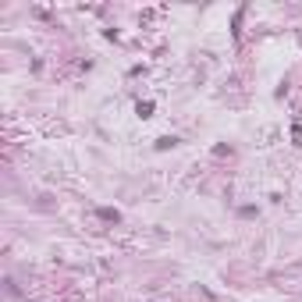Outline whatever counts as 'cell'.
<instances>
[{"label":"cell","mask_w":302,"mask_h":302,"mask_svg":"<svg viewBox=\"0 0 302 302\" xmlns=\"http://www.w3.org/2000/svg\"><path fill=\"white\" fill-rule=\"evenodd\" d=\"M135 114H139V118H150L153 114V100H139V103H135Z\"/></svg>","instance_id":"obj_2"},{"label":"cell","mask_w":302,"mask_h":302,"mask_svg":"<svg viewBox=\"0 0 302 302\" xmlns=\"http://www.w3.org/2000/svg\"><path fill=\"white\" fill-rule=\"evenodd\" d=\"M96 214H100V221H107V224H118V221H121V214H118L114 206H100Z\"/></svg>","instance_id":"obj_1"},{"label":"cell","mask_w":302,"mask_h":302,"mask_svg":"<svg viewBox=\"0 0 302 302\" xmlns=\"http://www.w3.org/2000/svg\"><path fill=\"white\" fill-rule=\"evenodd\" d=\"M292 143H295V146H302V125H295V128H292Z\"/></svg>","instance_id":"obj_4"},{"label":"cell","mask_w":302,"mask_h":302,"mask_svg":"<svg viewBox=\"0 0 302 302\" xmlns=\"http://www.w3.org/2000/svg\"><path fill=\"white\" fill-rule=\"evenodd\" d=\"M171 146H178V139H174V135H164V139H156V150H171Z\"/></svg>","instance_id":"obj_3"}]
</instances>
